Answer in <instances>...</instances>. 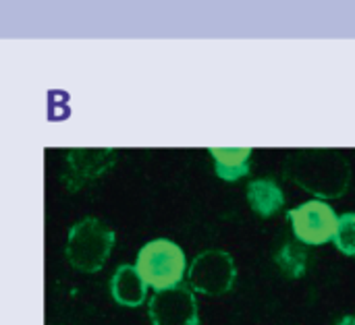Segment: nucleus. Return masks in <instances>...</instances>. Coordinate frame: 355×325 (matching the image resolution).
<instances>
[{"label": "nucleus", "instance_id": "obj_1", "mask_svg": "<svg viewBox=\"0 0 355 325\" xmlns=\"http://www.w3.org/2000/svg\"><path fill=\"white\" fill-rule=\"evenodd\" d=\"M285 176L318 201L339 199L352 185V166L335 149H295L285 160Z\"/></svg>", "mask_w": 355, "mask_h": 325}, {"label": "nucleus", "instance_id": "obj_2", "mask_svg": "<svg viewBox=\"0 0 355 325\" xmlns=\"http://www.w3.org/2000/svg\"><path fill=\"white\" fill-rule=\"evenodd\" d=\"M114 236V230L104 220L87 216L71 226L64 257L73 270L81 274H96L108 261Z\"/></svg>", "mask_w": 355, "mask_h": 325}, {"label": "nucleus", "instance_id": "obj_3", "mask_svg": "<svg viewBox=\"0 0 355 325\" xmlns=\"http://www.w3.org/2000/svg\"><path fill=\"white\" fill-rule=\"evenodd\" d=\"M135 270L148 288L158 292L183 282V276L187 274V259L177 243L168 239H154L139 249Z\"/></svg>", "mask_w": 355, "mask_h": 325}, {"label": "nucleus", "instance_id": "obj_4", "mask_svg": "<svg viewBox=\"0 0 355 325\" xmlns=\"http://www.w3.org/2000/svg\"><path fill=\"white\" fill-rule=\"evenodd\" d=\"M237 280V268L227 251L210 249L193 257L187 268V282L191 292L204 297H223L233 290Z\"/></svg>", "mask_w": 355, "mask_h": 325}, {"label": "nucleus", "instance_id": "obj_5", "mask_svg": "<svg viewBox=\"0 0 355 325\" xmlns=\"http://www.w3.org/2000/svg\"><path fill=\"white\" fill-rule=\"evenodd\" d=\"M287 220L291 222L293 234L300 243L318 247V245L333 241L339 216L327 201L312 199L289 210Z\"/></svg>", "mask_w": 355, "mask_h": 325}, {"label": "nucleus", "instance_id": "obj_6", "mask_svg": "<svg viewBox=\"0 0 355 325\" xmlns=\"http://www.w3.org/2000/svg\"><path fill=\"white\" fill-rule=\"evenodd\" d=\"M116 149L110 147H77L69 149L64 156V172L60 176L62 185L75 193L85 185L104 176L116 162Z\"/></svg>", "mask_w": 355, "mask_h": 325}, {"label": "nucleus", "instance_id": "obj_7", "mask_svg": "<svg viewBox=\"0 0 355 325\" xmlns=\"http://www.w3.org/2000/svg\"><path fill=\"white\" fill-rule=\"evenodd\" d=\"M148 317L152 325H200L196 295L183 284L158 290L148 301Z\"/></svg>", "mask_w": 355, "mask_h": 325}, {"label": "nucleus", "instance_id": "obj_8", "mask_svg": "<svg viewBox=\"0 0 355 325\" xmlns=\"http://www.w3.org/2000/svg\"><path fill=\"white\" fill-rule=\"evenodd\" d=\"M110 295L121 307H139L148 301V284L141 280L135 266L123 263L110 278Z\"/></svg>", "mask_w": 355, "mask_h": 325}, {"label": "nucleus", "instance_id": "obj_9", "mask_svg": "<svg viewBox=\"0 0 355 325\" xmlns=\"http://www.w3.org/2000/svg\"><path fill=\"white\" fill-rule=\"evenodd\" d=\"M214 160L216 176L235 183L250 174V160H252V147H210L208 149Z\"/></svg>", "mask_w": 355, "mask_h": 325}, {"label": "nucleus", "instance_id": "obj_10", "mask_svg": "<svg viewBox=\"0 0 355 325\" xmlns=\"http://www.w3.org/2000/svg\"><path fill=\"white\" fill-rule=\"evenodd\" d=\"M248 203L260 218H270L285 205V195L272 178H256L248 185Z\"/></svg>", "mask_w": 355, "mask_h": 325}, {"label": "nucleus", "instance_id": "obj_11", "mask_svg": "<svg viewBox=\"0 0 355 325\" xmlns=\"http://www.w3.org/2000/svg\"><path fill=\"white\" fill-rule=\"evenodd\" d=\"M277 263L279 268L283 270L285 276L289 278H300L304 276L306 272V263H308V257H306V251L297 245H285L279 253H277Z\"/></svg>", "mask_w": 355, "mask_h": 325}, {"label": "nucleus", "instance_id": "obj_12", "mask_svg": "<svg viewBox=\"0 0 355 325\" xmlns=\"http://www.w3.org/2000/svg\"><path fill=\"white\" fill-rule=\"evenodd\" d=\"M333 243L343 255L355 257V212H347V214L339 216L337 230L333 234Z\"/></svg>", "mask_w": 355, "mask_h": 325}, {"label": "nucleus", "instance_id": "obj_13", "mask_svg": "<svg viewBox=\"0 0 355 325\" xmlns=\"http://www.w3.org/2000/svg\"><path fill=\"white\" fill-rule=\"evenodd\" d=\"M331 325H355V315H343V317L335 319Z\"/></svg>", "mask_w": 355, "mask_h": 325}]
</instances>
